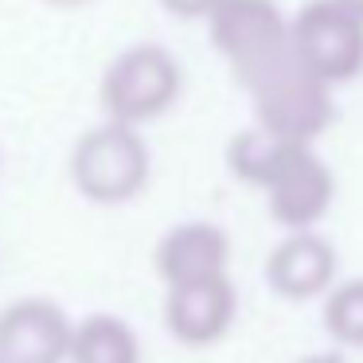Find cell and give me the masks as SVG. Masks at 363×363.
Here are the masks:
<instances>
[{"label":"cell","instance_id":"2","mask_svg":"<svg viewBox=\"0 0 363 363\" xmlns=\"http://www.w3.org/2000/svg\"><path fill=\"white\" fill-rule=\"evenodd\" d=\"M71 180L94 203H125L149 180V149L137 137V125L113 121L98 125L74 145Z\"/></svg>","mask_w":363,"mask_h":363},{"label":"cell","instance_id":"7","mask_svg":"<svg viewBox=\"0 0 363 363\" xmlns=\"http://www.w3.org/2000/svg\"><path fill=\"white\" fill-rule=\"evenodd\" d=\"M238 293L227 274L199 277V281H180L168 285V305L164 320L172 336L188 347H207L235 324Z\"/></svg>","mask_w":363,"mask_h":363},{"label":"cell","instance_id":"5","mask_svg":"<svg viewBox=\"0 0 363 363\" xmlns=\"http://www.w3.org/2000/svg\"><path fill=\"white\" fill-rule=\"evenodd\" d=\"M207 28L215 51L235 67V74L289 43V20L274 0H219L207 12Z\"/></svg>","mask_w":363,"mask_h":363},{"label":"cell","instance_id":"9","mask_svg":"<svg viewBox=\"0 0 363 363\" xmlns=\"http://www.w3.org/2000/svg\"><path fill=\"white\" fill-rule=\"evenodd\" d=\"M152 262L164 285L199 281V277L227 274L230 242L215 223H180L157 242Z\"/></svg>","mask_w":363,"mask_h":363},{"label":"cell","instance_id":"10","mask_svg":"<svg viewBox=\"0 0 363 363\" xmlns=\"http://www.w3.org/2000/svg\"><path fill=\"white\" fill-rule=\"evenodd\" d=\"M266 277L277 297L285 301H308L324 293L336 277V250L313 230H297L266 262Z\"/></svg>","mask_w":363,"mask_h":363},{"label":"cell","instance_id":"11","mask_svg":"<svg viewBox=\"0 0 363 363\" xmlns=\"http://www.w3.org/2000/svg\"><path fill=\"white\" fill-rule=\"evenodd\" d=\"M67 355L74 363H141V344L118 316H86L79 328H71Z\"/></svg>","mask_w":363,"mask_h":363},{"label":"cell","instance_id":"3","mask_svg":"<svg viewBox=\"0 0 363 363\" xmlns=\"http://www.w3.org/2000/svg\"><path fill=\"white\" fill-rule=\"evenodd\" d=\"M180 98V67L164 48L137 43L121 51L102 74V106L113 121L141 125L152 121Z\"/></svg>","mask_w":363,"mask_h":363},{"label":"cell","instance_id":"6","mask_svg":"<svg viewBox=\"0 0 363 363\" xmlns=\"http://www.w3.org/2000/svg\"><path fill=\"white\" fill-rule=\"evenodd\" d=\"M262 188L269 196V215L289 230H308L313 223H320L336 199V180L328 164L308 145H293Z\"/></svg>","mask_w":363,"mask_h":363},{"label":"cell","instance_id":"13","mask_svg":"<svg viewBox=\"0 0 363 363\" xmlns=\"http://www.w3.org/2000/svg\"><path fill=\"white\" fill-rule=\"evenodd\" d=\"M324 324L340 344L363 347V277L344 281L324 305Z\"/></svg>","mask_w":363,"mask_h":363},{"label":"cell","instance_id":"12","mask_svg":"<svg viewBox=\"0 0 363 363\" xmlns=\"http://www.w3.org/2000/svg\"><path fill=\"white\" fill-rule=\"evenodd\" d=\"M293 145H305V141H285V137L269 133V129H262V125H250V129H242V133L230 141L227 160H230V168H235L238 180L262 188V184L274 176V168L285 160V152H289Z\"/></svg>","mask_w":363,"mask_h":363},{"label":"cell","instance_id":"16","mask_svg":"<svg viewBox=\"0 0 363 363\" xmlns=\"http://www.w3.org/2000/svg\"><path fill=\"white\" fill-rule=\"evenodd\" d=\"M340 4H344V9H347V12H355V16H359V20H363V0H340Z\"/></svg>","mask_w":363,"mask_h":363},{"label":"cell","instance_id":"17","mask_svg":"<svg viewBox=\"0 0 363 363\" xmlns=\"http://www.w3.org/2000/svg\"><path fill=\"white\" fill-rule=\"evenodd\" d=\"M301 363H344V359H336V355H308V359H301Z\"/></svg>","mask_w":363,"mask_h":363},{"label":"cell","instance_id":"8","mask_svg":"<svg viewBox=\"0 0 363 363\" xmlns=\"http://www.w3.org/2000/svg\"><path fill=\"white\" fill-rule=\"evenodd\" d=\"M71 320L51 301L28 297L0 313V363H63Z\"/></svg>","mask_w":363,"mask_h":363},{"label":"cell","instance_id":"14","mask_svg":"<svg viewBox=\"0 0 363 363\" xmlns=\"http://www.w3.org/2000/svg\"><path fill=\"white\" fill-rule=\"evenodd\" d=\"M172 16H180V20H196V16H207V12L219 4V0H160Z\"/></svg>","mask_w":363,"mask_h":363},{"label":"cell","instance_id":"15","mask_svg":"<svg viewBox=\"0 0 363 363\" xmlns=\"http://www.w3.org/2000/svg\"><path fill=\"white\" fill-rule=\"evenodd\" d=\"M51 9H82V4H90V0H48Z\"/></svg>","mask_w":363,"mask_h":363},{"label":"cell","instance_id":"1","mask_svg":"<svg viewBox=\"0 0 363 363\" xmlns=\"http://www.w3.org/2000/svg\"><path fill=\"white\" fill-rule=\"evenodd\" d=\"M254 102V118L262 129L285 137V141H313L332 125V94L328 82L316 79L297 59L293 43H281L274 55L258 59L254 67L238 71Z\"/></svg>","mask_w":363,"mask_h":363},{"label":"cell","instance_id":"4","mask_svg":"<svg viewBox=\"0 0 363 363\" xmlns=\"http://www.w3.org/2000/svg\"><path fill=\"white\" fill-rule=\"evenodd\" d=\"M289 43L297 59L332 86L363 71V20L340 0H313L289 24Z\"/></svg>","mask_w":363,"mask_h":363}]
</instances>
